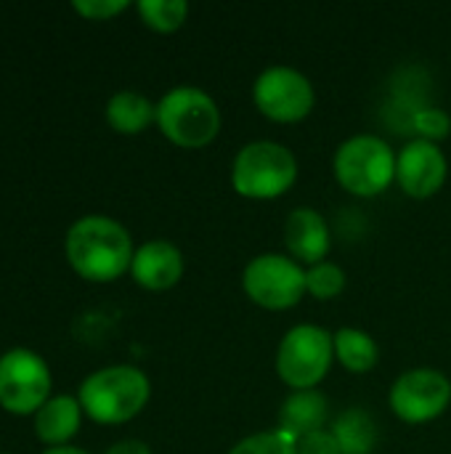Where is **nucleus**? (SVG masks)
I'll return each mask as SVG.
<instances>
[{
	"mask_svg": "<svg viewBox=\"0 0 451 454\" xmlns=\"http://www.w3.org/2000/svg\"><path fill=\"white\" fill-rule=\"evenodd\" d=\"M128 229L104 215H85L66 231V261L88 282H114L133 266Z\"/></svg>",
	"mask_w": 451,
	"mask_h": 454,
	"instance_id": "1",
	"label": "nucleus"
},
{
	"mask_svg": "<svg viewBox=\"0 0 451 454\" xmlns=\"http://www.w3.org/2000/svg\"><path fill=\"white\" fill-rule=\"evenodd\" d=\"M149 394L152 386L141 370L117 364L85 378L80 386V407L90 420L101 426H117L133 420L146 407Z\"/></svg>",
	"mask_w": 451,
	"mask_h": 454,
	"instance_id": "2",
	"label": "nucleus"
},
{
	"mask_svg": "<svg viewBox=\"0 0 451 454\" xmlns=\"http://www.w3.org/2000/svg\"><path fill=\"white\" fill-rule=\"evenodd\" d=\"M157 125L175 146L199 149L218 136L221 112L205 90L181 85L165 93L157 104Z\"/></svg>",
	"mask_w": 451,
	"mask_h": 454,
	"instance_id": "3",
	"label": "nucleus"
},
{
	"mask_svg": "<svg viewBox=\"0 0 451 454\" xmlns=\"http://www.w3.org/2000/svg\"><path fill=\"white\" fill-rule=\"evenodd\" d=\"M298 178V162L292 152L276 141L247 144L231 168L234 189L247 200H274L290 192Z\"/></svg>",
	"mask_w": 451,
	"mask_h": 454,
	"instance_id": "4",
	"label": "nucleus"
},
{
	"mask_svg": "<svg viewBox=\"0 0 451 454\" xmlns=\"http://www.w3.org/2000/svg\"><path fill=\"white\" fill-rule=\"evenodd\" d=\"M338 184L356 197H377L396 178V157L377 136H354L335 154Z\"/></svg>",
	"mask_w": 451,
	"mask_h": 454,
	"instance_id": "5",
	"label": "nucleus"
},
{
	"mask_svg": "<svg viewBox=\"0 0 451 454\" xmlns=\"http://www.w3.org/2000/svg\"><path fill=\"white\" fill-rule=\"evenodd\" d=\"M335 356V335L316 325L292 327L276 351V372L295 391H311L330 372Z\"/></svg>",
	"mask_w": 451,
	"mask_h": 454,
	"instance_id": "6",
	"label": "nucleus"
},
{
	"mask_svg": "<svg viewBox=\"0 0 451 454\" xmlns=\"http://www.w3.org/2000/svg\"><path fill=\"white\" fill-rule=\"evenodd\" d=\"M51 399V370L35 351L13 348L0 356V407L11 415H37Z\"/></svg>",
	"mask_w": 451,
	"mask_h": 454,
	"instance_id": "7",
	"label": "nucleus"
},
{
	"mask_svg": "<svg viewBox=\"0 0 451 454\" xmlns=\"http://www.w3.org/2000/svg\"><path fill=\"white\" fill-rule=\"evenodd\" d=\"M242 285L253 303L268 311H284L300 303L306 293V271L292 258L266 253L247 263Z\"/></svg>",
	"mask_w": 451,
	"mask_h": 454,
	"instance_id": "8",
	"label": "nucleus"
},
{
	"mask_svg": "<svg viewBox=\"0 0 451 454\" xmlns=\"http://www.w3.org/2000/svg\"><path fill=\"white\" fill-rule=\"evenodd\" d=\"M253 98L268 120L298 122L314 109V85L292 67H271L255 80Z\"/></svg>",
	"mask_w": 451,
	"mask_h": 454,
	"instance_id": "9",
	"label": "nucleus"
},
{
	"mask_svg": "<svg viewBox=\"0 0 451 454\" xmlns=\"http://www.w3.org/2000/svg\"><path fill=\"white\" fill-rule=\"evenodd\" d=\"M451 402V383L439 370L404 372L391 388V410L404 423L436 420Z\"/></svg>",
	"mask_w": 451,
	"mask_h": 454,
	"instance_id": "10",
	"label": "nucleus"
},
{
	"mask_svg": "<svg viewBox=\"0 0 451 454\" xmlns=\"http://www.w3.org/2000/svg\"><path fill=\"white\" fill-rule=\"evenodd\" d=\"M449 165L439 144H431L425 138H417L401 149L396 157V178L401 189L415 200H428L436 192H441L447 181Z\"/></svg>",
	"mask_w": 451,
	"mask_h": 454,
	"instance_id": "11",
	"label": "nucleus"
},
{
	"mask_svg": "<svg viewBox=\"0 0 451 454\" xmlns=\"http://www.w3.org/2000/svg\"><path fill=\"white\" fill-rule=\"evenodd\" d=\"M284 242H287V250L300 263L319 266V263H324V255L330 253V229H327V221L314 207H298V210H292L287 215Z\"/></svg>",
	"mask_w": 451,
	"mask_h": 454,
	"instance_id": "12",
	"label": "nucleus"
},
{
	"mask_svg": "<svg viewBox=\"0 0 451 454\" xmlns=\"http://www.w3.org/2000/svg\"><path fill=\"white\" fill-rule=\"evenodd\" d=\"M130 274L146 290H167L183 277L181 250L170 242H162V239L146 242L144 247L136 250Z\"/></svg>",
	"mask_w": 451,
	"mask_h": 454,
	"instance_id": "13",
	"label": "nucleus"
},
{
	"mask_svg": "<svg viewBox=\"0 0 451 454\" xmlns=\"http://www.w3.org/2000/svg\"><path fill=\"white\" fill-rule=\"evenodd\" d=\"M80 418H82L80 399L53 396L35 415V434L43 444L64 447L80 431Z\"/></svg>",
	"mask_w": 451,
	"mask_h": 454,
	"instance_id": "14",
	"label": "nucleus"
},
{
	"mask_svg": "<svg viewBox=\"0 0 451 454\" xmlns=\"http://www.w3.org/2000/svg\"><path fill=\"white\" fill-rule=\"evenodd\" d=\"M279 423H282V434L300 442L303 436L308 434H316V431H324L322 426L327 423V399L324 394L319 391H295L282 412H279Z\"/></svg>",
	"mask_w": 451,
	"mask_h": 454,
	"instance_id": "15",
	"label": "nucleus"
},
{
	"mask_svg": "<svg viewBox=\"0 0 451 454\" xmlns=\"http://www.w3.org/2000/svg\"><path fill=\"white\" fill-rule=\"evenodd\" d=\"M106 120H109V125L117 133L136 136V133L146 130L157 120V104H152L141 93L122 90V93H114L109 98V104H106Z\"/></svg>",
	"mask_w": 451,
	"mask_h": 454,
	"instance_id": "16",
	"label": "nucleus"
},
{
	"mask_svg": "<svg viewBox=\"0 0 451 454\" xmlns=\"http://www.w3.org/2000/svg\"><path fill=\"white\" fill-rule=\"evenodd\" d=\"M332 436L340 447V454H369L377 444V426L369 412L348 410L335 420Z\"/></svg>",
	"mask_w": 451,
	"mask_h": 454,
	"instance_id": "17",
	"label": "nucleus"
},
{
	"mask_svg": "<svg viewBox=\"0 0 451 454\" xmlns=\"http://www.w3.org/2000/svg\"><path fill=\"white\" fill-rule=\"evenodd\" d=\"M335 356L351 372H369L377 364L380 351H377V343L367 333L346 327L335 333Z\"/></svg>",
	"mask_w": 451,
	"mask_h": 454,
	"instance_id": "18",
	"label": "nucleus"
},
{
	"mask_svg": "<svg viewBox=\"0 0 451 454\" xmlns=\"http://www.w3.org/2000/svg\"><path fill=\"white\" fill-rule=\"evenodd\" d=\"M138 13L154 32H175L189 16V5L183 0H141Z\"/></svg>",
	"mask_w": 451,
	"mask_h": 454,
	"instance_id": "19",
	"label": "nucleus"
},
{
	"mask_svg": "<svg viewBox=\"0 0 451 454\" xmlns=\"http://www.w3.org/2000/svg\"><path fill=\"white\" fill-rule=\"evenodd\" d=\"M346 287V271L335 263H319L306 271V293L319 301H330L340 295Z\"/></svg>",
	"mask_w": 451,
	"mask_h": 454,
	"instance_id": "20",
	"label": "nucleus"
},
{
	"mask_svg": "<svg viewBox=\"0 0 451 454\" xmlns=\"http://www.w3.org/2000/svg\"><path fill=\"white\" fill-rule=\"evenodd\" d=\"M229 454H298V442L284 436L282 431L276 434H255L239 442Z\"/></svg>",
	"mask_w": 451,
	"mask_h": 454,
	"instance_id": "21",
	"label": "nucleus"
},
{
	"mask_svg": "<svg viewBox=\"0 0 451 454\" xmlns=\"http://www.w3.org/2000/svg\"><path fill=\"white\" fill-rule=\"evenodd\" d=\"M415 130H417L425 141L436 144V141H441V138H447V136H449V130H451L449 114H447L444 109H433V106L420 109V112L415 114Z\"/></svg>",
	"mask_w": 451,
	"mask_h": 454,
	"instance_id": "22",
	"label": "nucleus"
},
{
	"mask_svg": "<svg viewBox=\"0 0 451 454\" xmlns=\"http://www.w3.org/2000/svg\"><path fill=\"white\" fill-rule=\"evenodd\" d=\"M72 8L90 21H104L122 13L128 8V0H74Z\"/></svg>",
	"mask_w": 451,
	"mask_h": 454,
	"instance_id": "23",
	"label": "nucleus"
},
{
	"mask_svg": "<svg viewBox=\"0 0 451 454\" xmlns=\"http://www.w3.org/2000/svg\"><path fill=\"white\" fill-rule=\"evenodd\" d=\"M298 454H340L332 431H316L298 442Z\"/></svg>",
	"mask_w": 451,
	"mask_h": 454,
	"instance_id": "24",
	"label": "nucleus"
},
{
	"mask_svg": "<svg viewBox=\"0 0 451 454\" xmlns=\"http://www.w3.org/2000/svg\"><path fill=\"white\" fill-rule=\"evenodd\" d=\"M106 454H152V450L144 444V442H136V439H128V442H120L114 447H109Z\"/></svg>",
	"mask_w": 451,
	"mask_h": 454,
	"instance_id": "25",
	"label": "nucleus"
},
{
	"mask_svg": "<svg viewBox=\"0 0 451 454\" xmlns=\"http://www.w3.org/2000/svg\"><path fill=\"white\" fill-rule=\"evenodd\" d=\"M43 454H88V452H82V450H77V447H51L48 452H43Z\"/></svg>",
	"mask_w": 451,
	"mask_h": 454,
	"instance_id": "26",
	"label": "nucleus"
}]
</instances>
